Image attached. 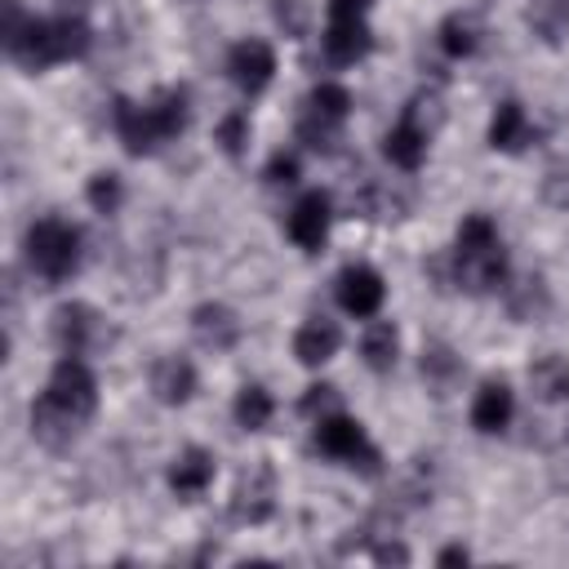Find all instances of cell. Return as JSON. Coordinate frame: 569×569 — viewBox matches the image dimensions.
Masks as SVG:
<instances>
[{
  "label": "cell",
  "mask_w": 569,
  "mask_h": 569,
  "mask_svg": "<svg viewBox=\"0 0 569 569\" xmlns=\"http://www.w3.org/2000/svg\"><path fill=\"white\" fill-rule=\"evenodd\" d=\"M187 120H191V98L178 84H169V89H160L142 102H133V98L111 102V129H116V138L124 142L129 156L160 151L164 142H173L187 129Z\"/></svg>",
  "instance_id": "1"
},
{
  "label": "cell",
  "mask_w": 569,
  "mask_h": 569,
  "mask_svg": "<svg viewBox=\"0 0 569 569\" xmlns=\"http://www.w3.org/2000/svg\"><path fill=\"white\" fill-rule=\"evenodd\" d=\"M449 284L462 293H493L507 284V249L489 213H467L449 249Z\"/></svg>",
  "instance_id": "2"
},
{
  "label": "cell",
  "mask_w": 569,
  "mask_h": 569,
  "mask_svg": "<svg viewBox=\"0 0 569 569\" xmlns=\"http://www.w3.org/2000/svg\"><path fill=\"white\" fill-rule=\"evenodd\" d=\"M89 44H93V31H89V22L80 18V13H53V18H36L31 13V22H27V31L18 36V44L13 49H4L22 71H49V67H58V62H76V58H84L89 53Z\"/></svg>",
  "instance_id": "3"
},
{
  "label": "cell",
  "mask_w": 569,
  "mask_h": 569,
  "mask_svg": "<svg viewBox=\"0 0 569 569\" xmlns=\"http://www.w3.org/2000/svg\"><path fill=\"white\" fill-rule=\"evenodd\" d=\"M22 253H27V267L44 280V284H62L76 276L80 267V231L67 222V218H36L22 236Z\"/></svg>",
  "instance_id": "4"
},
{
  "label": "cell",
  "mask_w": 569,
  "mask_h": 569,
  "mask_svg": "<svg viewBox=\"0 0 569 569\" xmlns=\"http://www.w3.org/2000/svg\"><path fill=\"white\" fill-rule=\"evenodd\" d=\"M436 120H440V102H436V93H413V98L400 107V120L387 129V138H382V156H387L396 169H405V173L422 169Z\"/></svg>",
  "instance_id": "5"
},
{
  "label": "cell",
  "mask_w": 569,
  "mask_h": 569,
  "mask_svg": "<svg viewBox=\"0 0 569 569\" xmlns=\"http://www.w3.org/2000/svg\"><path fill=\"white\" fill-rule=\"evenodd\" d=\"M316 449H320L325 458L351 467V471H365V476H378V471H382V453H378V445L369 440L365 422H356V418L342 413V409L316 422Z\"/></svg>",
  "instance_id": "6"
},
{
  "label": "cell",
  "mask_w": 569,
  "mask_h": 569,
  "mask_svg": "<svg viewBox=\"0 0 569 569\" xmlns=\"http://www.w3.org/2000/svg\"><path fill=\"white\" fill-rule=\"evenodd\" d=\"M351 116V89L338 84V80H320L302 107V120H298V142L311 147V151H329L342 133Z\"/></svg>",
  "instance_id": "7"
},
{
  "label": "cell",
  "mask_w": 569,
  "mask_h": 569,
  "mask_svg": "<svg viewBox=\"0 0 569 569\" xmlns=\"http://www.w3.org/2000/svg\"><path fill=\"white\" fill-rule=\"evenodd\" d=\"M44 396H49L58 409H67L71 418L89 422L93 409H98V378H93L89 360L62 351L58 365H53V373H49V382H44Z\"/></svg>",
  "instance_id": "8"
},
{
  "label": "cell",
  "mask_w": 569,
  "mask_h": 569,
  "mask_svg": "<svg viewBox=\"0 0 569 569\" xmlns=\"http://www.w3.org/2000/svg\"><path fill=\"white\" fill-rule=\"evenodd\" d=\"M53 342L67 356H89L107 342V320L89 302H62L53 311Z\"/></svg>",
  "instance_id": "9"
},
{
  "label": "cell",
  "mask_w": 569,
  "mask_h": 569,
  "mask_svg": "<svg viewBox=\"0 0 569 569\" xmlns=\"http://www.w3.org/2000/svg\"><path fill=\"white\" fill-rule=\"evenodd\" d=\"M227 76L244 98H258L276 80V49L267 40H258V36L236 40L231 53H227Z\"/></svg>",
  "instance_id": "10"
},
{
  "label": "cell",
  "mask_w": 569,
  "mask_h": 569,
  "mask_svg": "<svg viewBox=\"0 0 569 569\" xmlns=\"http://www.w3.org/2000/svg\"><path fill=\"white\" fill-rule=\"evenodd\" d=\"M333 293H338V307L347 316H356V320H373L382 311V302H387V284L369 262H347L338 271Z\"/></svg>",
  "instance_id": "11"
},
{
  "label": "cell",
  "mask_w": 569,
  "mask_h": 569,
  "mask_svg": "<svg viewBox=\"0 0 569 569\" xmlns=\"http://www.w3.org/2000/svg\"><path fill=\"white\" fill-rule=\"evenodd\" d=\"M329 227H333V204H329L325 191H302V196L293 200L289 218H284L289 240H293L298 249H307V253H316V249L329 240Z\"/></svg>",
  "instance_id": "12"
},
{
  "label": "cell",
  "mask_w": 569,
  "mask_h": 569,
  "mask_svg": "<svg viewBox=\"0 0 569 569\" xmlns=\"http://www.w3.org/2000/svg\"><path fill=\"white\" fill-rule=\"evenodd\" d=\"M231 511H236V520H244V525L271 520V511H276V471H271L267 462H258V467H249V471L240 476V485H236V493H231Z\"/></svg>",
  "instance_id": "13"
},
{
  "label": "cell",
  "mask_w": 569,
  "mask_h": 569,
  "mask_svg": "<svg viewBox=\"0 0 569 569\" xmlns=\"http://www.w3.org/2000/svg\"><path fill=\"white\" fill-rule=\"evenodd\" d=\"M320 44H325V58L333 67H356L373 49V31L365 18H329L320 31Z\"/></svg>",
  "instance_id": "14"
},
{
  "label": "cell",
  "mask_w": 569,
  "mask_h": 569,
  "mask_svg": "<svg viewBox=\"0 0 569 569\" xmlns=\"http://www.w3.org/2000/svg\"><path fill=\"white\" fill-rule=\"evenodd\" d=\"M147 382H151V396H156L160 405H187V400L196 396V387H200V373H196L191 356L169 351V356H160V360L151 365Z\"/></svg>",
  "instance_id": "15"
},
{
  "label": "cell",
  "mask_w": 569,
  "mask_h": 569,
  "mask_svg": "<svg viewBox=\"0 0 569 569\" xmlns=\"http://www.w3.org/2000/svg\"><path fill=\"white\" fill-rule=\"evenodd\" d=\"M213 476H218V458H213L209 449H200V445L182 449V453L169 462V489H173L182 502L204 498L209 485H213Z\"/></svg>",
  "instance_id": "16"
},
{
  "label": "cell",
  "mask_w": 569,
  "mask_h": 569,
  "mask_svg": "<svg viewBox=\"0 0 569 569\" xmlns=\"http://www.w3.org/2000/svg\"><path fill=\"white\" fill-rule=\"evenodd\" d=\"M533 138H538V129H533L529 111H525L516 98H502V102L493 107V116H489V147L502 151V156H516V151H525Z\"/></svg>",
  "instance_id": "17"
},
{
  "label": "cell",
  "mask_w": 569,
  "mask_h": 569,
  "mask_svg": "<svg viewBox=\"0 0 569 569\" xmlns=\"http://www.w3.org/2000/svg\"><path fill=\"white\" fill-rule=\"evenodd\" d=\"M338 347H342V329H338V320H329V316H307V320L298 325V333H293V356H298V365H307V369L329 365V360L338 356Z\"/></svg>",
  "instance_id": "18"
},
{
  "label": "cell",
  "mask_w": 569,
  "mask_h": 569,
  "mask_svg": "<svg viewBox=\"0 0 569 569\" xmlns=\"http://www.w3.org/2000/svg\"><path fill=\"white\" fill-rule=\"evenodd\" d=\"M191 333H196V342H200L204 351L222 356V351H231V347L240 342V320H236V311L222 307V302H200V307L191 311Z\"/></svg>",
  "instance_id": "19"
},
{
  "label": "cell",
  "mask_w": 569,
  "mask_h": 569,
  "mask_svg": "<svg viewBox=\"0 0 569 569\" xmlns=\"http://www.w3.org/2000/svg\"><path fill=\"white\" fill-rule=\"evenodd\" d=\"M511 418H516V396H511V387H507L502 378L480 382V391H476V400H471V427H476L480 436H498V431L511 427Z\"/></svg>",
  "instance_id": "20"
},
{
  "label": "cell",
  "mask_w": 569,
  "mask_h": 569,
  "mask_svg": "<svg viewBox=\"0 0 569 569\" xmlns=\"http://www.w3.org/2000/svg\"><path fill=\"white\" fill-rule=\"evenodd\" d=\"M80 418H71L67 409H58L44 391H40V400L31 405V436L44 445V449H67L76 436H80Z\"/></svg>",
  "instance_id": "21"
},
{
  "label": "cell",
  "mask_w": 569,
  "mask_h": 569,
  "mask_svg": "<svg viewBox=\"0 0 569 569\" xmlns=\"http://www.w3.org/2000/svg\"><path fill=\"white\" fill-rule=\"evenodd\" d=\"M396 356H400V333L391 320H369L365 333H360V360L373 369V373H391L396 369Z\"/></svg>",
  "instance_id": "22"
},
{
  "label": "cell",
  "mask_w": 569,
  "mask_h": 569,
  "mask_svg": "<svg viewBox=\"0 0 569 569\" xmlns=\"http://www.w3.org/2000/svg\"><path fill=\"white\" fill-rule=\"evenodd\" d=\"M529 387H533V396L547 400V405L569 400V360H565L560 351L538 356V360L529 365Z\"/></svg>",
  "instance_id": "23"
},
{
  "label": "cell",
  "mask_w": 569,
  "mask_h": 569,
  "mask_svg": "<svg viewBox=\"0 0 569 569\" xmlns=\"http://www.w3.org/2000/svg\"><path fill=\"white\" fill-rule=\"evenodd\" d=\"M525 22L542 44H565L569 36V0H529L525 4Z\"/></svg>",
  "instance_id": "24"
},
{
  "label": "cell",
  "mask_w": 569,
  "mask_h": 569,
  "mask_svg": "<svg viewBox=\"0 0 569 569\" xmlns=\"http://www.w3.org/2000/svg\"><path fill=\"white\" fill-rule=\"evenodd\" d=\"M436 44H440V53L445 58H453V62H462V58H471L476 49H480V27H476V18L471 13H449L440 27H436Z\"/></svg>",
  "instance_id": "25"
},
{
  "label": "cell",
  "mask_w": 569,
  "mask_h": 569,
  "mask_svg": "<svg viewBox=\"0 0 569 569\" xmlns=\"http://www.w3.org/2000/svg\"><path fill=\"white\" fill-rule=\"evenodd\" d=\"M231 413H236V422H240L244 431H262V427L271 422V413H276V400H271V391H267L262 382H244V387L236 391Z\"/></svg>",
  "instance_id": "26"
},
{
  "label": "cell",
  "mask_w": 569,
  "mask_h": 569,
  "mask_svg": "<svg viewBox=\"0 0 569 569\" xmlns=\"http://www.w3.org/2000/svg\"><path fill=\"white\" fill-rule=\"evenodd\" d=\"M84 200H89V209L93 213H116L120 209V200H124V182H120V173H111V169H102V173H93L89 178V187H84Z\"/></svg>",
  "instance_id": "27"
},
{
  "label": "cell",
  "mask_w": 569,
  "mask_h": 569,
  "mask_svg": "<svg viewBox=\"0 0 569 569\" xmlns=\"http://www.w3.org/2000/svg\"><path fill=\"white\" fill-rule=\"evenodd\" d=\"M213 138H218V147H222L231 160H240L244 147H249V111H227V116L218 120Z\"/></svg>",
  "instance_id": "28"
},
{
  "label": "cell",
  "mask_w": 569,
  "mask_h": 569,
  "mask_svg": "<svg viewBox=\"0 0 569 569\" xmlns=\"http://www.w3.org/2000/svg\"><path fill=\"white\" fill-rule=\"evenodd\" d=\"M271 18L284 36L302 40L311 31V0H271Z\"/></svg>",
  "instance_id": "29"
},
{
  "label": "cell",
  "mask_w": 569,
  "mask_h": 569,
  "mask_svg": "<svg viewBox=\"0 0 569 569\" xmlns=\"http://www.w3.org/2000/svg\"><path fill=\"white\" fill-rule=\"evenodd\" d=\"M298 409H302L311 422H320V418H329V413H338V409H342V396H338V387L316 382V387H307V391H302Z\"/></svg>",
  "instance_id": "30"
},
{
  "label": "cell",
  "mask_w": 569,
  "mask_h": 569,
  "mask_svg": "<svg viewBox=\"0 0 569 569\" xmlns=\"http://www.w3.org/2000/svg\"><path fill=\"white\" fill-rule=\"evenodd\" d=\"M298 173H302L298 151H276V156L267 160V182H271V187H289V182H298Z\"/></svg>",
  "instance_id": "31"
},
{
  "label": "cell",
  "mask_w": 569,
  "mask_h": 569,
  "mask_svg": "<svg viewBox=\"0 0 569 569\" xmlns=\"http://www.w3.org/2000/svg\"><path fill=\"white\" fill-rule=\"evenodd\" d=\"M422 373H427L431 382H445V378H453V373H458V360H453V351H449V347H427V351H422Z\"/></svg>",
  "instance_id": "32"
},
{
  "label": "cell",
  "mask_w": 569,
  "mask_h": 569,
  "mask_svg": "<svg viewBox=\"0 0 569 569\" xmlns=\"http://www.w3.org/2000/svg\"><path fill=\"white\" fill-rule=\"evenodd\" d=\"M369 9H373V0H329L325 4L329 18H369Z\"/></svg>",
  "instance_id": "33"
},
{
  "label": "cell",
  "mask_w": 569,
  "mask_h": 569,
  "mask_svg": "<svg viewBox=\"0 0 569 569\" xmlns=\"http://www.w3.org/2000/svg\"><path fill=\"white\" fill-rule=\"evenodd\" d=\"M467 560H471V551H467L462 542H449V547L436 556V565H440V569H449V565H467Z\"/></svg>",
  "instance_id": "34"
},
{
  "label": "cell",
  "mask_w": 569,
  "mask_h": 569,
  "mask_svg": "<svg viewBox=\"0 0 569 569\" xmlns=\"http://www.w3.org/2000/svg\"><path fill=\"white\" fill-rule=\"evenodd\" d=\"M373 560H378V565H391V560H396V565H405V560H409V551H405L400 542H382V547L373 551Z\"/></svg>",
  "instance_id": "35"
}]
</instances>
